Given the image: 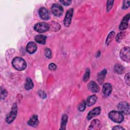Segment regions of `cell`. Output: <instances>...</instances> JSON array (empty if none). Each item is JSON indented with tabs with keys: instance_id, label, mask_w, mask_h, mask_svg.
<instances>
[{
	"instance_id": "cell-1",
	"label": "cell",
	"mask_w": 130,
	"mask_h": 130,
	"mask_svg": "<svg viewBox=\"0 0 130 130\" xmlns=\"http://www.w3.org/2000/svg\"><path fill=\"white\" fill-rule=\"evenodd\" d=\"M13 67L18 71H22L26 67V61L21 57H15L12 60Z\"/></svg>"
},
{
	"instance_id": "cell-2",
	"label": "cell",
	"mask_w": 130,
	"mask_h": 130,
	"mask_svg": "<svg viewBox=\"0 0 130 130\" xmlns=\"http://www.w3.org/2000/svg\"><path fill=\"white\" fill-rule=\"evenodd\" d=\"M109 117L114 122L121 123L124 119V116L121 112L118 111H112L109 113Z\"/></svg>"
},
{
	"instance_id": "cell-3",
	"label": "cell",
	"mask_w": 130,
	"mask_h": 130,
	"mask_svg": "<svg viewBox=\"0 0 130 130\" xmlns=\"http://www.w3.org/2000/svg\"><path fill=\"white\" fill-rule=\"evenodd\" d=\"M50 28L49 25L44 22H41L36 23L34 26V29L37 32L42 33L48 31Z\"/></svg>"
},
{
	"instance_id": "cell-4",
	"label": "cell",
	"mask_w": 130,
	"mask_h": 130,
	"mask_svg": "<svg viewBox=\"0 0 130 130\" xmlns=\"http://www.w3.org/2000/svg\"><path fill=\"white\" fill-rule=\"evenodd\" d=\"M121 59L124 61L129 62L130 61V48L129 47L122 48L120 52Z\"/></svg>"
},
{
	"instance_id": "cell-5",
	"label": "cell",
	"mask_w": 130,
	"mask_h": 130,
	"mask_svg": "<svg viewBox=\"0 0 130 130\" xmlns=\"http://www.w3.org/2000/svg\"><path fill=\"white\" fill-rule=\"evenodd\" d=\"M17 114V106L16 104H14L12 108V110L6 118V122L8 123H12L15 119Z\"/></svg>"
},
{
	"instance_id": "cell-6",
	"label": "cell",
	"mask_w": 130,
	"mask_h": 130,
	"mask_svg": "<svg viewBox=\"0 0 130 130\" xmlns=\"http://www.w3.org/2000/svg\"><path fill=\"white\" fill-rule=\"evenodd\" d=\"M117 108L119 111L122 113L125 114H129L130 112V108L129 104L125 102H121L117 105Z\"/></svg>"
},
{
	"instance_id": "cell-7",
	"label": "cell",
	"mask_w": 130,
	"mask_h": 130,
	"mask_svg": "<svg viewBox=\"0 0 130 130\" xmlns=\"http://www.w3.org/2000/svg\"><path fill=\"white\" fill-rule=\"evenodd\" d=\"M73 12L74 10L73 8H71L67 11L63 20V23L65 26L68 27L70 25L73 15Z\"/></svg>"
},
{
	"instance_id": "cell-8",
	"label": "cell",
	"mask_w": 130,
	"mask_h": 130,
	"mask_svg": "<svg viewBox=\"0 0 130 130\" xmlns=\"http://www.w3.org/2000/svg\"><path fill=\"white\" fill-rule=\"evenodd\" d=\"M51 12L54 15L59 17L63 14V9L60 5L55 4L51 7Z\"/></svg>"
},
{
	"instance_id": "cell-9",
	"label": "cell",
	"mask_w": 130,
	"mask_h": 130,
	"mask_svg": "<svg viewBox=\"0 0 130 130\" xmlns=\"http://www.w3.org/2000/svg\"><path fill=\"white\" fill-rule=\"evenodd\" d=\"M101 111V108L98 107H95L92 110H91L88 113V115L87 116V118L88 120H90L92 118L96 116L99 115Z\"/></svg>"
},
{
	"instance_id": "cell-10",
	"label": "cell",
	"mask_w": 130,
	"mask_h": 130,
	"mask_svg": "<svg viewBox=\"0 0 130 130\" xmlns=\"http://www.w3.org/2000/svg\"><path fill=\"white\" fill-rule=\"evenodd\" d=\"M39 14L40 18L43 20H48L49 18V14L46 8H41L39 10Z\"/></svg>"
},
{
	"instance_id": "cell-11",
	"label": "cell",
	"mask_w": 130,
	"mask_h": 130,
	"mask_svg": "<svg viewBox=\"0 0 130 130\" xmlns=\"http://www.w3.org/2000/svg\"><path fill=\"white\" fill-rule=\"evenodd\" d=\"M26 51L30 54L34 53L37 49V46L34 42H29L26 46Z\"/></svg>"
},
{
	"instance_id": "cell-12",
	"label": "cell",
	"mask_w": 130,
	"mask_h": 130,
	"mask_svg": "<svg viewBox=\"0 0 130 130\" xmlns=\"http://www.w3.org/2000/svg\"><path fill=\"white\" fill-rule=\"evenodd\" d=\"M112 90V87L111 84L109 83H106L104 84L103 87V92L105 96H109L111 94Z\"/></svg>"
},
{
	"instance_id": "cell-13",
	"label": "cell",
	"mask_w": 130,
	"mask_h": 130,
	"mask_svg": "<svg viewBox=\"0 0 130 130\" xmlns=\"http://www.w3.org/2000/svg\"><path fill=\"white\" fill-rule=\"evenodd\" d=\"M88 88L92 92H98L100 91V87L96 82L93 81H90L88 83Z\"/></svg>"
},
{
	"instance_id": "cell-14",
	"label": "cell",
	"mask_w": 130,
	"mask_h": 130,
	"mask_svg": "<svg viewBox=\"0 0 130 130\" xmlns=\"http://www.w3.org/2000/svg\"><path fill=\"white\" fill-rule=\"evenodd\" d=\"M38 123H39V120H38V116L36 115H33L27 122V124L29 126H33V127L37 126L38 125Z\"/></svg>"
},
{
	"instance_id": "cell-15",
	"label": "cell",
	"mask_w": 130,
	"mask_h": 130,
	"mask_svg": "<svg viewBox=\"0 0 130 130\" xmlns=\"http://www.w3.org/2000/svg\"><path fill=\"white\" fill-rule=\"evenodd\" d=\"M97 99H98V97L96 95H92L87 98L86 102V104L89 107L91 106L96 103Z\"/></svg>"
},
{
	"instance_id": "cell-16",
	"label": "cell",
	"mask_w": 130,
	"mask_h": 130,
	"mask_svg": "<svg viewBox=\"0 0 130 130\" xmlns=\"http://www.w3.org/2000/svg\"><path fill=\"white\" fill-rule=\"evenodd\" d=\"M100 121L98 119H94L91 122L88 129H97L100 128Z\"/></svg>"
},
{
	"instance_id": "cell-17",
	"label": "cell",
	"mask_w": 130,
	"mask_h": 130,
	"mask_svg": "<svg viewBox=\"0 0 130 130\" xmlns=\"http://www.w3.org/2000/svg\"><path fill=\"white\" fill-rule=\"evenodd\" d=\"M106 73H107V70L105 69L99 73L98 75V80L100 84H101L103 83L105 79V76L106 75Z\"/></svg>"
},
{
	"instance_id": "cell-18",
	"label": "cell",
	"mask_w": 130,
	"mask_h": 130,
	"mask_svg": "<svg viewBox=\"0 0 130 130\" xmlns=\"http://www.w3.org/2000/svg\"><path fill=\"white\" fill-rule=\"evenodd\" d=\"M46 38L47 37L44 35H38L35 37V39L37 43L41 44H45L46 43Z\"/></svg>"
},
{
	"instance_id": "cell-19",
	"label": "cell",
	"mask_w": 130,
	"mask_h": 130,
	"mask_svg": "<svg viewBox=\"0 0 130 130\" xmlns=\"http://www.w3.org/2000/svg\"><path fill=\"white\" fill-rule=\"evenodd\" d=\"M34 87V83L29 77H27L24 84V87L26 90H30Z\"/></svg>"
},
{
	"instance_id": "cell-20",
	"label": "cell",
	"mask_w": 130,
	"mask_h": 130,
	"mask_svg": "<svg viewBox=\"0 0 130 130\" xmlns=\"http://www.w3.org/2000/svg\"><path fill=\"white\" fill-rule=\"evenodd\" d=\"M68 121V116L67 115L64 114L61 119V127L60 129H66V126L67 124Z\"/></svg>"
},
{
	"instance_id": "cell-21",
	"label": "cell",
	"mask_w": 130,
	"mask_h": 130,
	"mask_svg": "<svg viewBox=\"0 0 130 130\" xmlns=\"http://www.w3.org/2000/svg\"><path fill=\"white\" fill-rule=\"evenodd\" d=\"M114 36H115L114 31H111L109 34V35H108L107 38L106 39V44L107 45H109L111 43V42L112 41V40L114 38Z\"/></svg>"
},
{
	"instance_id": "cell-22",
	"label": "cell",
	"mask_w": 130,
	"mask_h": 130,
	"mask_svg": "<svg viewBox=\"0 0 130 130\" xmlns=\"http://www.w3.org/2000/svg\"><path fill=\"white\" fill-rule=\"evenodd\" d=\"M115 72L118 74H121L124 71V68L120 64H116L114 67Z\"/></svg>"
},
{
	"instance_id": "cell-23",
	"label": "cell",
	"mask_w": 130,
	"mask_h": 130,
	"mask_svg": "<svg viewBox=\"0 0 130 130\" xmlns=\"http://www.w3.org/2000/svg\"><path fill=\"white\" fill-rule=\"evenodd\" d=\"M128 27V21H126L125 20H122V21L119 25V29L120 30H124L127 28Z\"/></svg>"
},
{
	"instance_id": "cell-24",
	"label": "cell",
	"mask_w": 130,
	"mask_h": 130,
	"mask_svg": "<svg viewBox=\"0 0 130 130\" xmlns=\"http://www.w3.org/2000/svg\"><path fill=\"white\" fill-rule=\"evenodd\" d=\"M89 77H90V70L88 69H87L83 76V81L85 82H86L89 79Z\"/></svg>"
},
{
	"instance_id": "cell-25",
	"label": "cell",
	"mask_w": 130,
	"mask_h": 130,
	"mask_svg": "<svg viewBox=\"0 0 130 130\" xmlns=\"http://www.w3.org/2000/svg\"><path fill=\"white\" fill-rule=\"evenodd\" d=\"M86 102L85 101H83L78 106V110L79 111H83L86 108Z\"/></svg>"
},
{
	"instance_id": "cell-26",
	"label": "cell",
	"mask_w": 130,
	"mask_h": 130,
	"mask_svg": "<svg viewBox=\"0 0 130 130\" xmlns=\"http://www.w3.org/2000/svg\"><path fill=\"white\" fill-rule=\"evenodd\" d=\"M124 37V32H120L118 34H117V36L116 37V41L117 42H120Z\"/></svg>"
},
{
	"instance_id": "cell-27",
	"label": "cell",
	"mask_w": 130,
	"mask_h": 130,
	"mask_svg": "<svg viewBox=\"0 0 130 130\" xmlns=\"http://www.w3.org/2000/svg\"><path fill=\"white\" fill-rule=\"evenodd\" d=\"M45 56L48 58H51L52 57V53L50 49L49 48H46L45 50Z\"/></svg>"
},
{
	"instance_id": "cell-28",
	"label": "cell",
	"mask_w": 130,
	"mask_h": 130,
	"mask_svg": "<svg viewBox=\"0 0 130 130\" xmlns=\"http://www.w3.org/2000/svg\"><path fill=\"white\" fill-rule=\"evenodd\" d=\"M114 2V1H108L107 2V11H109L111 9L113 5Z\"/></svg>"
},
{
	"instance_id": "cell-29",
	"label": "cell",
	"mask_w": 130,
	"mask_h": 130,
	"mask_svg": "<svg viewBox=\"0 0 130 130\" xmlns=\"http://www.w3.org/2000/svg\"><path fill=\"white\" fill-rule=\"evenodd\" d=\"M130 5V1H124L123 3L122 8L123 9H126L129 7Z\"/></svg>"
},
{
	"instance_id": "cell-30",
	"label": "cell",
	"mask_w": 130,
	"mask_h": 130,
	"mask_svg": "<svg viewBox=\"0 0 130 130\" xmlns=\"http://www.w3.org/2000/svg\"><path fill=\"white\" fill-rule=\"evenodd\" d=\"M48 68H49V69L51 71H55L56 70V68H57V66L54 63H51L49 64V66H48Z\"/></svg>"
},
{
	"instance_id": "cell-31",
	"label": "cell",
	"mask_w": 130,
	"mask_h": 130,
	"mask_svg": "<svg viewBox=\"0 0 130 130\" xmlns=\"http://www.w3.org/2000/svg\"><path fill=\"white\" fill-rule=\"evenodd\" d=\"M130 76H129V73H128L125 76V83L126 84H127L128 85H129V83H130Z\"/></svg>"
},
{
	"instance_id": "cell-32",
	"label": "cell",
	"mask_w": 130,
	"mask_h": 130,
	"mask_svg": "<svg viewBox=\"0 0 130 130\" xmlns=\"http://www.w3.org/2000/svg\"><path fill=\"white\" fill-rule=\"evenodd\" d=\"M38 94H39V96L42 99H45L46 98V94L44 91L40 90L39 91Z\"/></svg>"
},
{
	"instance_id": "cell-33",
	"label": "cell",
	"mask_w": 130,
	"mask_h": 130,
	"mask_svg": "<svg viewBox=\"0 0 130 130\" xmlns=\"http://www.w3.org/2000/svg\"><path fill=\"white\" fill-rule=\"evenodd\" d=\"M1 98L2 99H5V98L7 96V92L6 91V90L5 89H1Z\"/></svg>"
},
{
	"instance_id": "cell-34",
	"label": "cell",
	"mask_w": 130,
	"mask_h": 130,
	"mask_svg": "<svg viewBox=\"0 0 130 130\" xmlns=\"http://www.w3.org/2000/svg\"><path fill=\"white\" fill-rule=\"evenodd\" d=\"M60 2L65 6H69L72 3L71 1H60Z\"/></svg>"
},
{
	"instance_id": "cell-35",
	"label": "cell",
	"mask_w": 130,
	"mask_h": 130,
	"mask_svg": "<svg viewBox=\"0 0 130 130\" xmlns=\"http://www.w3.org/2000/svg\"><path fill=\"white\" fill-rule=\"evenodd\" d=\"M112 129H124V128L123 127H122V126H121L120 125L115 126L113 127Z\"/></svg>"
}]
</instances>
